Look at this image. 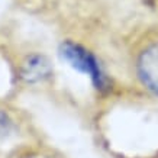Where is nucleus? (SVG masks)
<instances>
[{"instance_id": "obj_2", "label": "nucleus", "mask_w": 158, "mask_h": 158, "mask_svg": "<svg viewBox=\"0 0 158 158\" xmlns=\"http://www.w3.org/2000/svg\"><path fill=\"white\" fill-rule=\"evenodd\" d=\"M136 71L141 83L158 94V42L145 47L136 61Z\"/></svg>"}, {"instance_id": "obj_3", "label": "nucleus", "mask_w": 158, "mask_h": 158, "mask_svg": "<svg viewBox=\"0 0 158 158\" xmlns=\"http://www.w3.org/2000/svg\"><path fill=\"white\" fill-rule=\"evenodd\" d=\"M52 67L47 57L41 54H31L20 64V77L26 83H39L51 76Z\"/></svg>"}, {"instance_id": "obj_1", "label": "nucleus", "mask_w": 158, "mask_h": 158, "mask_svg": "<svg viewBox=\"0 0 158 158\" xmlns=\"http://www.w3.org/2000/svg\"><path fill=\"white\" fill-rule=\"evenodd\" d=\"M60 55L74 70L89 76L93 86L97 90L105 91L109 89V78L103 73L97 58L80 44L73 42V41L62 42L60 47Z\"/></svg>"}, {"instance_id": "obj_4", "label": "nucleus", "mask_w": 158, "mask_h": 158, "mask_svg": "<svg viewBox=\"0 0 158 158\" xmlns=\"http://www.w3.org/2000/svg\"><path fill=\"white\" fill-rule=\"evenodd\" d=\"M13 131V120L5 110H0V139L9 136Z\"/></svg>"}]
</instances>
